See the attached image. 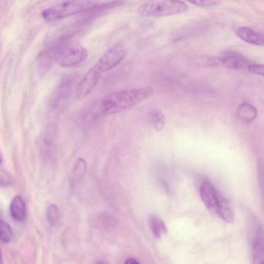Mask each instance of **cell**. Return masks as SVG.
I'll return each mask as SVG.
<instances>
[{
    "mask_svg": "<svg viewBox=\"0 0 264 264\" xmlns=\"http://www.w3.org/2000/svg\"><path fill=\"white\" fill-rule=\"evenodd\" d=\"M190 3L202 7H211L217 5L218 3L214 1H193Z\"/></svg>",
    "mask_w": 264,
    "mask_h": 264,
    "instance_id": "44dd1931",
    "label": "cell"
},
{
    "mask_svg": "<svg viewBox=\"0 0 264 264\" xmlns=\"http://www.w3.org/2000/svg\"><path fill=\"white\" fill-rule=\"evenodd\" d=\"M152 233L157 238H160L163 234L167 232V227L164 222L156 217H152L150 221Z\"/></svg>",
    "mask_w": 264,
    "mask_h": 264,
    "instance_id": "5bb4252c",
    "label": "cell"
},
{
    "mask_svg": "<svg viewBox=\"0 0 264 264\" xmlns=\"http://www.w3.org/2000/svg\"><path fill=\"white\" fill-rule=\"evenodd\" d=\"M71 79L68 78L65 80L59 87L57 95V100L59 101L69 97L71 94L74 86V81Z\"/></svg>",
    "mask_w": 264,
    "mask_h": 264,
    "instance_id": "2e32d148",
    "label": "cell"
},
{
    "mask_svg": "<svg viewBox=\"0 0 264 264\" xmlns=\"http://www.w3.org/2000/svg\"><path fill=\"white\" fill-rule=\"evenodd\" d=\"M87 171V164L84 158H79L76 161L73 173V179L74 182L80 181L84 176Z\"/></svg>",
    "mask_w": 264,
    "mask_h": 264,
    "instance_id": "9a60e30c",
    "label": "cell"
},
{
    "mask_svg": "<svg viewBox=\"0 0 264 264\" xmlns=\"http://www.w3.org/2000/svg\"><path fill=\"white\" fill-rule=\"evenodd\" d=\"M237 35L245 42L257 45H263V36L260 33L248 27H240L236 31Z\"/></svg>",
    "mask_w": 264,
    "mask_h": 264,
    "instance_id": "ba28073f",
    "label": "cell"
},
{
    "mask_svg": "<svg viewBox=\"0 0 264 264\" xmlns=\"http://www.w3.org/2000/svg\"><path fill=\"white\" fill-rule=\"evenodd\" d=\"M153 91L152 87H143L111 93L100 102L101 113L111 115L127 111L150 97Z\"/></svg>",
    "mask_w": 264,
    "mask_h": 264,
    "instance_id": "7a4b0ae2",
    "label": "cell"
},
{
    "mask_svg": "<svg viewBox=\"0 0 264 264\" xmlns=\"http://www.w3.org/2000/svg\"><path fill=\"white\" fill-rule=\"evenodd\" d=\"M263 234L261 226L258 228L253 244V264H263Z\"/></svg>",
    "mask_w": 264,
    "mask_h": 264,
    "instance_id": "8fae6325",
    "label": "cell"
},
{
    "mask_svg": "<svg viewBox=\"0 0 264 264\" xmlns=\"http://www.w3.org/2000/svg\"><path fill=\"white\" fill-rule=\"evenodd\" d=\"M127 54V50L122 45H115L105 52L78 84L76 99L82 100L87 97L96 86L102 74L118 65Z\"/></svg>",
    "mask_w": 264,
    "mask_h": 264,
    "instance_id": "6da1fadb",
    "label": "cell"
},
{
    "mask_svg": "<svg viewBox=\"0 0 264 264\" xmlns=\"http://www.w3.org/2000/svg\"><path fill=\"white\" fill-rule=\"evenodd\" d=\"M221 61L226 68L233 70H242L247 68L251 64L250 61L237 53L229 51L223 54Z\"/></svg>",
    "mask_w": 264,
    "mask_h": 264,
    "instance_id": "52a82bcc",
    "label": "cell"
},
{
    "mask_svg": "<svg viewBox=\"0 0 264 264\" xmlns=\"http://www.w3.org/2000/svg\"><path fill=\"white\" fill-rule=\"evenodd\" d=\"M13 238V231L10 225L5 221L0 220V240L9 243Z\"/></svg>",
    "mask_w": 264,
    "mask_h": 264,
    "instance_id": "e0dca14e",
    "label": "cell"
},
{
    "mask_svg": "<svg viewBox=\"0 0 264 264\" xmlns=\"http://www.w3.org/2000/svg\"><path fill=\"white\" fill-rule=\"evenodd\" d=\"M187 5L180 1H150L141 6L138 14L142 17H164L180 14L188 10Z\"/></svg>",
    "mask_w": 264,
    "mask_h": 264,
    "instance_id": "5b68a950",
    "label": "cell"
},
{
    "mask_svg": "<svg viewBox=\"0 0 264 264\" xmlns=\"http://www.w3.org/2000/svg\"><path fill=\"white\" fill-rule=\"evenodd\" d=\"M218 190L209 182L204 181L200 188L201 198L210 212L218 213Z\"/></svg>",
    "mask_w": 264,
    "mask_h": 264,
    "instance_id": "8992f818",
    "label": "cell"
},
{
    "mask_svg": "<svg viewBox=\"0 0 264 264\" xmlns=\"http://www.w3.org/2000/svg\"><path fill=\"white\" fill-rule=\"evenodd\" d=\"M2 163V157L1 155H0V164H1Z\"/></svg>",
    "mask_w": 264,
    "mask_h": 264,
    "instance_id": "cb8c5ba5",
    "label": "cell"
},
{
    "mask_svg": "<svg viewBox=\"0 0 264 264\" xmlns=\"http://www.w3.org/2000/svg\"><path fill=\"white\" fill-rule=\"evenodd\" d=\"M248 71L252 74L263 76V65L259 64H250L247 68Z\"/></svg>",
    "mask_w": 264,
    "mask_h": 264,
    "instance_id": "ffe728a7",
    "label": "cell"
},
{
    "mask_svg": "<svg viewBox=\"0 0 264 264\" xmlns=\"http://www.w3.org/2000/svg\"><path fill=\"white\" fill-rule=\"evenodd\" d=\"M95 264H103V263L101 261H98Z\"/></svg>",
    "mask_w": 264,
    "mask_h": 264,
    "instance_id": "d4e9b609",
    "label": "cell"
},
{
    "mask_svg": "<svg viewBox=\"0 0 264 264\" xmlns=\"http://www.w3.org/2000/svg\"><path fill=\"white\" fill-rule=\"evenodd\" d=\"M125 264H139V263L136 259L130 258L126 260Z\"/></svg>",
    "mask_w": 264,
    "mask_h": 264,
    "instance_id": "7402d4cb",
    "label": "cell"
},
{
    "mask_svg": "<svg viewBox=\"0 0 264 264\" xmlns=\"http://www.w3.org/2000/svg\"><path fill=\"white\" fill-rule=\"evenodd\" d=\"M257 111L252 104L244 102L242 103L237 111L238 120L243 124H249L256 117Z\"/></svg>",
    "mask_w": 264,
    "mask_h": 264,
    "instance_id": "9c48e42d",
    "label": "cell"
},
{
    "mask_svg": "<svg viewBox=\"0 0 264 264\" xmlns=\"http://www.w3.org/2000/svg\"><path fill=\"white\" fill-rule=\"evenodd\" d=\"M0 264H3V253L1 248H0Z\"/></svg>",
    "mask_w": 264,
    "mask_h": 264,
    "instance_id": "603a6c76",
    "label": "cell"
},
{
    "mask_svg": "<svg viewBox=\"0 0 264 264\" xmlns=\"http://www.w3.org/2000/svg\"><path fill=\"white\" fill-rule=\"evenodd\" d=\"M46 217L47 221L51 226H55L59 220V208L54 204H50L46 211Z\"/></svg>",
    "mask_w": 264,
    "mask_h": 264,
    "instance_id": "d6986e66",
    "label": "cell"
},
{
    "mask_svg": "<svg viewBox=\"0 0 264 264\" xmlns=\"http://www.w3.org/2000/svg\"><path fill=\"white\" fill-rule=\"evenodd\" d=\"M88 55L87 50L76 41L60 42L53 50V58L63 67L76 66L85 60Z\"/></svg>",
    "mask_w": 264,
    "mask_h": 264,
    "instance_id": "277c9868",
    "label": "cell"
},
{
    "mask_svg": "<svg viewBox=\"0 0 264 264\" xmlns=\"http://www.w3.org/2000/svg\"><path fill=\"white\" fill-rule=\"evenodd\" d=\"M149 120L152 127L157 131L162 130L165 124V118L162 112L154 109L149 113Z\"/></svg>",
    "mask_w": 264,
    "mask_h": 264,
    "instance_id": "4fadbf2b",
    "label": "cell"
},
{
    "mask_svg": "<svg viewBox=\"0 0 264 264\" xmlns=\"http://www.w3.org/2000/svg\"><path fill=\"white\" fill-rule=\"evenodd\" d=\"M125 2L101 1H67L45 9L43 18L49 22L57 21L76 14L113 8Z\"/></svg>",
    "mask_w": 264,
    "mask_h": 264,
    "instance_id": "3957f363",
    "label": "cell"
},
{
    "mask_svg": "<svg viewBox=\"0 0 264 264\" xmlns=\"http://www.w3.org/2000/svg\"><path fill=\"white\" fill-rule=\"evenodd\" d=\"M218 214L225 222L232 223L234 221V215L229 200L220 192L218 191Z\"/></svg>",
    "mask_w": 264,
    "mask_h": 264,
    "instance_id": "30bf717a",
    "label": "cell"
},
{
    "mask_svg": "<svg viewBox=\"0 0 264 264\" xmlns=\"http://www.w3.org/2000/svg\"><path fill=\"white\" fill-rule=\"evenodd\" d=\"M57 130L56 123H51L47 126L44 134V141L47 146L51 145L54 142Z\"/></svg>",
    "mask_w": 264,
    "mask_h": 264,
    "instance_id": "ac0fdd59",
    "label": "cell"
},
{
    "mask_svg": "<svg viewBox=\"0 0 264 264\" xmlns=\"http://www.w3.org/2000/svg\"><path fill=\"white\" fill-rule=\"evenodd\" d=\"M10 214L12 218L16 221L22 222L26 216V205L22 198L20 196L15 197L10 206Z\"/></svg>",
    "mask_w": 264,
    "mask_h": 264,
    "instance_id": "7c38bea8",
    "label": "cell"
}]
</instances>
